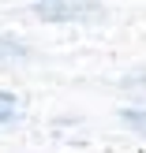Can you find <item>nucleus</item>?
Returning <instances> with one entry per match:
<instances>
[{
  "instance_id": "obj_5",
  "label": "nucleus",
  "mask_w": 146,
  "mask_h": 153,
  "mask_svg": "<svg viewBox=\"0 0 146 153\" xmlns=\"http://www.w3.org/2000/svg\"><path fill=\"white\" fill-rule=\"evenodd\" d=\"M41 4H49V0H41Z\"/></svg>"
},
{
  "instance_id": "obj_2",
  "label": "nucleus",
  "mask_w": 146,
  "mask_h": 153,
  "mask_svg": "<svg viewBox=\"0 0 146 153\" xmlns=\"http://www.w3.org/2000/svg\"><path fill=\"white\" fill-rule=\"evenodd\" d=\"M15 112H19V101H15V94H4V90H0V123L15 120Z\"/></svg>"
},
{
  "instance_id": "obj_3",
  "label": "nucleus",
  "mask_w": 146,
  "mask_h": 153,
  "mask_svg": "<svg viewBox=\"0 0 146 153\" xmlns=\"http://www.w3.org/2000/svg\"><path fill=\"white\" fill-rule=\"evenodd\" d=\"M120 120H124L127 127H135L139 134H146V112H135V108H124L120 112Z\"/></svg>"
},
{
  "instance_id": "obj_4",
  "label": "nucleus",
  "mask_w": 146,
  "mask_h": 153,
  "mask_svg": "<svg viewBox=\"0 0 146 153\" xmlns=\"http://www.w3.org/2000/svg\"><path fill=\"white\" fill-rule=\"evenodd\" d=\"M0 56H26V49L15 41H7V37H0Z\"/></svg>"
},
{
  "instance_id": "obj_1",
  "label": "nucleus",
  "mask_w": 146,
  "mask_h": 153,
  "mask_svg": "<svg viewBox=\"0 0 146 153\" xmlns=\"http://www.w3.org/2000/svg\"><path fill=\"white\" fill-rule=\"evenodd\" d=\"M37 15L45 22H79V19H94L97 4H82V0H49V4H37Z\"/></svg>"
}]
</instances>
